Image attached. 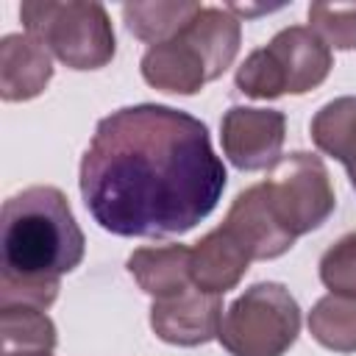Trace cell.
I'll return each instance as SVG.
<instances>
[{"label": "cell", "instance_id": "1", "mask_svg": "<svg viewBox=\"0 0 356 356\" xmlns=\"http://www.w3.org/2000/svg\"><path fill=\"white\" fill-rule=\"evenodd\" d=\"M225 184L206 122L161 103L103 117L78 170L86 211L117 236H181L217 209Z\"/></svg>", "mask_w": 356, "mask_h": 356}, {"label": "cell", "instance_id": "2", "mask_svg": "<svg viewBox=\"0 0 356 356\" xmlns=\"http://www.w3.org/2000/svg\"><path fill=\"white\" fill-rule=\"evenodd\" d=\"M0 306L50 309L61 275L83 261L86 236L58 186L36 184L3 203L0 217Z\"/></svg>", "mask_w": 356, "mask_h": 356}, {"label": "cell", "instance_id": "3", "mask_svg": "<svg viewBox=\"0 0 356 356\" xmlns=\"http://www.w3.org/2000/svg\"><path fill=\"white\" fill-rule=\"evenodd\" d=\"M239 42V17L220 6H200V11L172 39L145 50L139 72L145 83L159 92L197 95L234 64Z\"/></svg>", "mask_w": 356, "mask_h": 356}, {"label": "cell", "instance_id": "4", "mask_svg": "<svg viewBox=\"0 0 356 356\" xmlns=\"http://www.w3.org/2000/svg\"><path fill=\"white\" fill-rule=\"evenodd\" d=\"M25 33L70 70H100L117 53V36L103 3L25 0L19 6Z\"/></svg>", "mask_w": 356, "mask_h": 356}, {"label": "cell", "instance_id": "5", "mask_svg": "<svg viewBox=\"0 0 356 356\" xmlns=\"http://www.w3.org/2000/svg\"><path fill=\"white\" fill-rule=\"evenodd\" d=\"M331 67V47L309 25H289L264 47L248 53L236 67L234 83L245 97L275 100L281 95H306L317 89Z\"/></svg>", "mask_w": 356, "mask_h": 356}, {"label": "cell", "instance_id": "6", "mask_svg": "<svg viewBox=\"0 0 356 356\" xmlns=\"http://www.w3.org/2000/svg\"><path fill=\"white\" fill-rule=\"evenodd\" d=\"M300 334V306L278 281L248 286L220 320L217 342L231 356H284Z\"/></svg>", "mask_w": 356, "mask_h": 356}, {"label": "cell", "instance_id": "7", "mask_svg": "<svg viewBox=\"0 0 356 356\" xmlns=\"http://www.w3.org/2000/svg\"><path fill=\"white\" fill-rule=\"evenodd\" d=\"M261 186L273 214L295 239L317 231L337 209L325 161L309 150L281 156Z\"/></svg>", "mask_w": 356, "mask_h": 356}, {"label": "cell", "instance_id": "8", "mask_svg": "<svg viewBox=\"0 0 356 356\" xmlns=\"http://www.w3.org/2000/svg\"><path fill=\"white\" fill-rule=\"evenodd\" d=\"M286 117L278 108L231 106L220 120V145L225 159L242 170H267L281 159Z\"/></svg>", "mask_w": 356, "mask_h": 356}, {"label": "cell", "instance_id": "9", "mask_svg": "<svg viewBox=\"0 0 356 356\" xmlns=\"http://www.w3.org/2000/svg\"><path fill=\"white\" fill-rule=\"evenodd\" d=\"M222 312V295H209L192 286L181 295L153 300L150 328L167 345L197 348L217 339Z\"/></svg>", "mask_w": 356, "mask_h": 356}, {"label": "cell", "instance_id": "10", "mask_svg": "<svg viewBox=\"0 0 356 356\" xmlns=\"http://www.w3.org/2000/svg\"><path fill=\"white\" fill-rule=\"evenodd\" d=\"M220 225L248 250L253 261L278 259L295 245V236L273 214L261 184L242 189L228 206V214Z\"/></svg>", "mask_w": 356, "mask_h": 356}, {"label": "cell", "instance_id": "11", "mask_svg": "<svg viewBox=\"0 0 356 356\" xmlns=\"http://www.w3.org/2000/svg\"><path fill=\"white\" fill-rule=\"evenodd\" d=\"M50 78L53 58L31 33H6L0 39V97L6 103L39 97Z\"/></svg>", "mask_w": 356, "mask_h": 356}, {"label": "cell", "instance_id": "12", "mask_svg": "<svg viewBox=\"0 0 356 356\" xmlns=\"http://www.w3.org/2000/svg\"><path fill=\"white\" fill-rule=\"evenodd\" d=\"M250 261L248 250L222 225H217L192 248V284L200 292L225 295L245 278Z\"/></svg>", "mask_w": 356, "mask_h": 356}, {"label": "cell", "instance_id": "13", "mask_svg": "<svg viewBox=\"0 0 356 356\" xmlns=\"http://www.w3.org/2000/svg\"><path fill=\"white\" fill-rule=\"evenodd\" d=\"M128 273L139 284L145 295L153 300H164L192 289V248L186 245H150L136 248L128 261Z\"/></svg>", "mask_w": 356, "mask_h": 356}, {"label": "cell", "instance_id": "14", "mask_svg": "<svg viewBox=\"0 0 356 356\" xmlns=\"http://www.w3.org/2000/svg\"><path fill=\"white\" fill-rule=\"evenodd\" d=\"M309 134L320 153L345 167L348 181L356 189V95H342L320 106L312 117Z\"/></svg>", "mask_w": 356, "mask_h": 356}, {"label": "cell", "instance_id": "15", "mask_svg": "<svg viewBox=\"0 0 356 356\" xmlns=\"http://www.w3.org/2000/svg\"><path fill=\"white\" fill-rule=\"evenodd\" d=\"M0 342L3 356H53L58 337L44 309L11 303L0 306Z\"/></svg>", "mask_w": 356, "mask_h": 356}, {"label": "cell", "instance_id": "16", "mask_svg": "<svg viewBox=\"0 0 356 356\" xmlns=\"http://www.w3.org/2000/svg\"><path fill=\"white\" fill-rule=\"evenodd\" d=\"M309 334L334 353H356V295L328 292L309 312Z\"/></svg>", "mask_w": 356, "mask_h": 356}, {"label": "cell", "instance_id": "17", "mask_svg": "<svg viewBox=\"0 0 356 356\" xmlns=\"http://www.w3.org/2000/svg\"><path fill=\"white\" fill-rule=\"evenodd\" d=\"M197 11L200 3L192 0H150V3H125L122 19L139 42H147L153 47L172 39Z\"/></svg>", "mask_w": 356, "mask_h": 356}, {"label": "cell", "instance_id": "18", "mask_svg": "<svg viewBox=\"0 0 356 356\" xmlns=\"http://www.w3.org/2000/svg\"><path fill=\"white\" fill-rule=\"evenodd\" d=\"M309 28L334 50H356V3H312Z\"/></svg>", "mask_w": 356, "mask_h": 356}, {"label": "cell", "instance_id": "19", "mask_svg": "<svg viewBox=\"0 0 356 356\" xmlns=\"http://www.w3.org/2000/svg\"><path fill=\"white\" fill-rule=\"evenodd\" d=\"M320 281L328 292L356 295V231L339 236L320 256Z\"/></svg>", "mask_w": 356, "mask_h": 356}]
</instances>
